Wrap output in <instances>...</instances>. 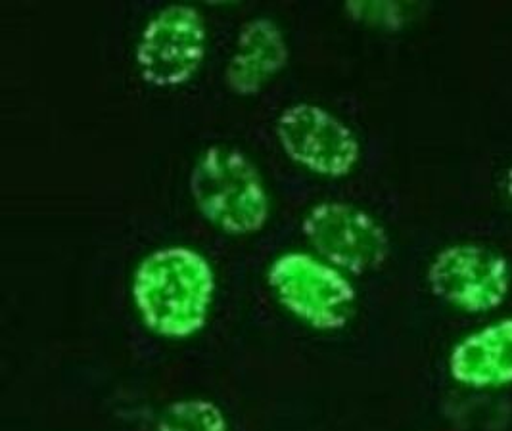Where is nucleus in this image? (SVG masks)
<instances>
[{
    "label": "nucleus",
    "instance_id": "obj_1",
    "mask_svg": "<svg viewBox=\"0 0 512 431\" xmlns=\"http://www.w3.org/2000/svg\"><path fill=\"white\" fill-rule=\"evenodd\" d=\"M213 290L210 263L188 248H165L148 255L133 282L144 324L167 338H187L206 324Z\"/></svg>",
    "mask_w": 512,
    "mask_h": 431
},
{
    "label": "nucleus",
    "instance_id": "obj_2",
    "mask_svg": "<svg viewBox=\"0 0 512 431\" xmlns=\"http://www.w3.org/2000/svg\"><path fill=\"white\" fill-rule=\"evenodd\" d=\"M198 211L227 234H254L269 219V196L256 165L240 150L213 146L190 175Z\"/></svg>",
    "mask_w": 512,
    "mask_h": 431
},
{
    "label": "nucleus",
    "instance_id": "obj_3",
    "mask_svg": "<svg viewBox=\"0 0 512 431\" xmlns=\"http://www.w3.org/2000/svg\"><path fill=\"white\" fill-rule=\"evenodd\" d=\"M280 303L317 330H340L355 313L357 294L336 267L307 253H288L269 269Z\"/></svg>",
    "mask_w": 512,
    "mask_h": 431
},
{
    "label": "nucleus",
    "instance_id": "obj_4",
    "mask_svg": "<svg viewBox=\"0 0 512 431\" xmlns=\"http://www.w3.org/2000/svg\"><path fill=\"white\" fill-rule=\"evenodd\" d=\"M208 48L202 14L185 4H171L144 27L137 45L140 77L154 87H177L200 69Z\"/></svg>",
    "mask_w": 512,
    "mask_h": 431
},
{
    "label": "nucleus",
    "instance_id": "obj_5",
    "mask_svg": "<svg viewBox=\"0 0 512 431\" xmlns=\"http://www.w3.org/2000/svg\"><path fill=\"white\" fill-rule=\"evenodd\" d=\"M303 232L328 265L357 276L378 271L390 255L386 230L350 204L315 205L303 221Z\"/></svg>",
    "mask_w": 512,
    "mask_h": 431
},
{
    "label": "nucleus",
    "instance_id": "obj_6",
    "mask_svg": "<svg viewBox=\"0 0 512 431\" xmlns=\"http://www.w3.org/2000/svg\"><path fill=\"white\" fill-rule=\"evenodd\" d=\"M511 282L509 261L478 244L445 248L428 269L432 294L466 313H489L503 305Z\"/></svg>",
    "mask_w": 512,
    "mask_h": 431
},
{
    "label": "nucleus",
    "instance_id": "obj_7",
    "mask_svg": "<svg viewBox=\"0 0 512 431\" xmlns=\"http://www.w3.org/2000/svg\"><path fill=\"white\" fill-rule=\"evenodd\" d=\"M277 137L290 158L325 177L350 175L361 156L350 127L313 104L286 108L277 121Z\"/></svg>",
    "mask_w": 512,
    "mask_h": 431
},
{
    "label": "nucleus",
    "instance_id": "obj_8",
    "mask_svg": "<svg viewBox=\"0 0 512 431\" xmlns=\"http://www.w3.org/2000/svg\"><path fill=\"white\" fill-rule=\"evenodd\" d=\"M288 64V45L282 29L269 18L246 23L236 39L225 69V83L238 96H254Z\"/></svg>",
    "mask_w": 512,
    "mask_h": 431
},
{
    "label": "nucleus",
    "instance_id": "obj_9",
    "mask_svg": "<svg viewBox=\"0 0 512 431\" xmlns=\"http://www.w3.org/2000/svg\"><path fill=\"white\" fill-rule=\"evenodd\" d=\"M449 372L468 387L512 384V318L499 320L461 341L449 357Z\"/></svg>",
    "mask_w": 512,
    "mask_h": 431
},
{
    "label": "nucleus",
    "instance_id": "obj_10",
    "mask_svg": "<svg viewBox=\"0 0 512 431\" xmlns=\"http://www.w3.org/2000/svg\"><path fill=\"white\" fill-rule=\"evenodd\" d=\"M160 431H225V418L210 401H179L163 412Z\"/></svg>",
    "mask_w": 512,
    "mask_h": 431
},
{
    "label": "nucleus",
    "instance_id": "obj_11",
    "mask_svg": "<svg viewBox=\"0 0 512 431\" xmlns=\"http://www.w3.org/2000/svg\"><path fill=\"white\" fill-rule=\"evenodd\" d=\"M499 190H501V196L505 200L507 207L511 209L512 213V165L507 167L503 173H501V179H499Z\"/></svg>",
    "mask_w": 512,
    "mask_h": 431
}]
</instances>
